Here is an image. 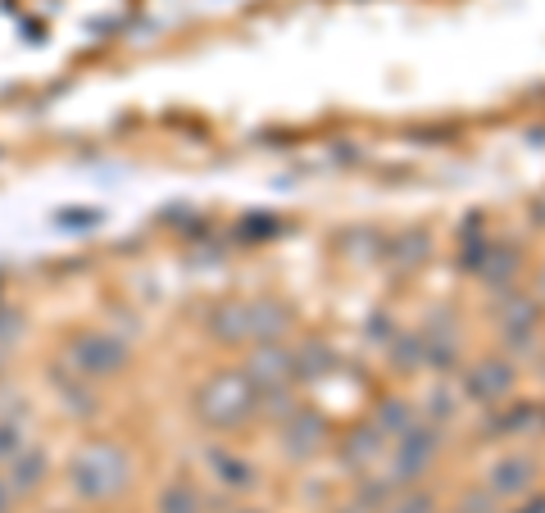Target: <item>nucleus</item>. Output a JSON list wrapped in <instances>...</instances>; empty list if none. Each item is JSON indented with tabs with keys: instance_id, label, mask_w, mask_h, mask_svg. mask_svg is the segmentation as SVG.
Here are the masks:
<instances>
[{
	"instance_id": "1",
	"label": "nucleus",
	"mask_w": 545,
	"mask_h": 513,
	"mask_svg": "<svg viewBox=\"0 0 545 513\" xmlns=\"http://www.w3.org/2000/svg\"><path fill=\"white\" fill-rule=\"evenodd\" d=\"M432 450H436V436H432V432H409L405 454H400V468H405V473H400V477H414V473H423V468H427V459H432Z\"/></svg>"
},
{
	"instance_id": "2",
	"label": "nucleus",
	"mask_w": 545,
	"mask_h": 513,
	"mask_svg": "<svg viewBox=\"0 0 545 513\" xmlns=\"http://www.w3.org/2000/svg\"><path fill=\"white\" fill-rule=\"evenodd\" d=\"M509 382H514V373H509L505 364H496V368L486 364L482 373L473 377V391H477V395H486V400H496V395H505V391H509Z\"/></svg>"
},
{
	"instance_id": "3",
	"label": "nucleus",
	"mask_w": 545,
	"mask_h": 513,
	"mask_svg": "<svg viewBox=\"0 0 545 513\" xmlns=\"http://www.w3.org/2000/svg\"><path fill=\"white\" fill-rule=\"evenodd\" d=\"M532 482V464H523V459H509V464H500L496 468V477H491V486L496 491H523V486Z\"/></svg>"
},
{
	"instance_id": "4",
	"label": "nucleus",
	"mask_w": 545,
	"mask_h": 513,
	"mask_svg": "<svg viewBox=\"0 0 545 513\" xmlns=\"http://www.w3.org/2000/svg\"><path fill=\"white\" fill-rule=\"evenodd\" d=\"M468 513H496V500L491 495H468Z\"/></svg>"
},
{
	"instance_id": "5",
	"label": "nucleus",
	"mask_w": 545,
	"mask_h": 513,
	"mask_svg": "<svg viewBox=\"0 0 545 513\" xmlns=\"http://www.w3.org/2000/svg\"><path fill=\"white\" fill-rule=\"evenodd\" d=\"M400 513H432V500H427V495H418V500L400 504Z\"/></svg>"
},
{
	"instance_id": "6",
	"label": "nucleus",
	"mask_w": 545,
	"mask_h": 513,
	"mask_svg": "<svg viewBox=\"0 0 545 513\" xmlns=\"http://www.w3.org/2000/svg\"><path fill=\"white\" fill-rule=\"evenodd\" d=\"M527 513H545V500H536V504H532V509H527Z\"/></svg>"
},
{
	"instance_id": "7",
	"label": "nucleus",
	"mask_w": 545,
	"mask_h": 513,
	"mask_svg": "<svg viewBox=\"0 0 545 513\" xmlns=\"http://www.w3.org/2000/svg\"><path fill=\"white\" fill-rule=\"evenodd\" d=\"M541 291H545V287H541Z\"/></svg>"
}]
</instances>
